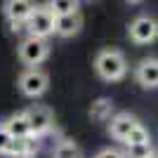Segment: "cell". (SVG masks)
<instances>
[{
  "label": "cell",
  "mask_w": 158,
  "mask_h": 158,
  "mask_svg": "<svg viewBox=\"0 0 158 158\" xmlns=\"http://www.w3.org/2000/svg\"><path fill=\"white\" fill-rule=\"evenodd\" d=\"M94 71L102 80L106 83H116V80L125 78L127 73V61L123 57V52L118 50H102L94 57Z\"/></svg>",
  "instance_id": "obj_1"
},
{
  "label": "cell",
  "mask_w": 158,
  "mask_h": 158,
  "mask_svg": "<svg viewBox=\"0 0 158 158\" xmlns=\"http://www.w3.org/2000/svg\"><path fill=\"white\" fill-rule=\"evenodd\" d=\"M54 12L47 5H35L33 12L28 14V19L24 21L28 35H35V38H50L54 33Z\"/></svg>",
  "instance_id": "obj_2"
},
{
  "label": "cell",
  "mask_w": 158,
  "mask_h": 158,
  "mask_svg": "<svg viewBox=\"0 0 158 158\" xmlns=\"http://www.w3.org/2000/svg\"><path fill=\"white\" fill-rule=\"evenodd\" d=\"M50 57V43L47 38H35L28 35L19 43V59L26 66H40Z\"/></svg>",
  "instance_id": "obj_3"
},
{
  "label": "cell",
  "mask_w": 158,
  "mask_h": 158,
  "mask_svg": "<svg viewBox=\"0 0 158 158\" xmlns=\"http://www.w3.org/2000/svg\"><path fill=\"white\" fill-rule=\"evenodd\" d=\"M130 33V40L137 43V45H151L158 40V19L151 14H142L127 26Z\"/></svg>",
  "instance_id": "obj_4"
},
{
  "label": "cell",
  "mask_w": 158,
  "mask_h": 158,
  "mask_svg": "<svg viewBox=\"0 0 158 158\" xmlns=\"http://www.w3.org/2000/svg\"><path fill=\"white\" fill-rule=\"evenodd\" d=\"M47 83H50L47 73L40 71V69H35V66H28L26 71L19 76V90H21V94H24V97H31V99L45 94Z\"/></svg>",
  "instance_id": "obj_5"
},
{
  "label": "cell",
  "mask_w": 158,
  "mask_h": 158,
  "mask_svg": "<svg viewBox=\"0 0 158 158\" xmlns=\"http://www.w3.org/2000/svg\"><path fill=\"white\" fill-rule=\"evenodd\" d=\"M24 113H26V120H28V130H31V135H35V137H43L45 132L52 130V125H54V116H52V111H50L47 106L35 104V106H28Z\"/></svg>",
  "instance_id": "obj_6"
},
{
  "label": "cell",
  "mask_w": 158,
  "mask_h": 158,
  "mask_svg": "<svg viewBox=\"0 0 158 158\" xmlns=\"http://www.w3.org/2000/svg\"><path fill=\"white\" fill-rule=\"evenodd\" d=\"M35 2L33 0H5V17L12 24V28H19L24 21L28 19V14L33 12Z\"/></svg>",
  "instance_id": "obj_7"
},
{
  "label": "cell",
  "mask_w": 158,
  "mask_h": 158,
  "mask_svg": "<svg viewBox=\"0 0 158 158\" xmlns=\"http://www.w3.org/2000/svg\"><path fill=\"white\" fill-rule=\"evenodd\" d=\"M139 120L135 118V116H130V113H113L111 118H109V132H111L113 139H118V142H125L127 135H130V130L135 125H137Z\"/></svg>",
  "instance_id": "obj_8"
},
{
  "label": "cell",
  "mask_w": 158,
  "mask_h": 158,
  "mask_svg": "<svg viewBox=\"0 0 158 158\" xmlns=\"http://www.w3.org/2000/svg\"><path fill=\"white\" fill-rule=\"evenodd\" d=\"M135 78L142 87H158V59L156 57H146L137 64L135 69Z\"/></svg>",
  "instance_id": "obj_9"
},
{
  "label": "cell",
  "mask_w": 158,
  "mask_h": 158,
  "mask_svg": "<svg viewBox=\"0 0 158 158\" xmlns=\"http://www.w3.org/2000/svg\"><path fill=\"white\" fill-rule=\"evenodd\" d=\"M83 28V14L71 12V14H59L54 19V33L59 38H73L76 33Z\"/></svg>",
  "instance_id": "obj_10"
},
{
  "label": "cell",
  "mask_w": 158,
  "mask_h": 158,
  "mask_svg": "<svg viewBox=\"0 0 158 158\" xmlns=\"http://www.w3.org/2000/svg\"><path fill=\"white\" fill-rule=\"evenodd\" d=\"M5 125V130L12 135V137H28L31 135V130H28V120H26V113H12L10 118L2 123Z\"/></svg>",
  "instance_id": "obj_11"
},
{
  "label": "cell",
  "mask_w": 158,
  "mask_h": 158,
  "mask_svg": "<svg viewBox=\"0 0 158 158\" xmlns=\"http://www.w3.org/2000/svg\"><path fill=\"white\" fill-rule=\"evenodd\" d=\"M113 113V102L106 97H99L92 102V106H90V118L92 120H109Z\"/></svg>",
  "instance_id": "obj_12"
},
{
  "label": "cell",
  "mask_w": 158,
  "mask_h": 158,
  "mask_svg": "<svg viewBox=\"0 0 158 158\" xmlns=\"http://www.w3.org/2000/svg\"><path fill=\"white\" fill-rule=\"evenodd\" d=\"M47 7L54 12V17L71 14V12H78V0H47Z\"/></svg>",
  "instance_id": "obj_13"
},
{
  "label": "cell",
  "mask_w": 158,
  "mask_h": 158,
  "mask_svg": "<svg viewBox=\"0 0 158 158\" xmlns=\"http://www.w3.org/2000/svg\"><path fill=\"white\" fill-rule=\"evenodd\" d=\"M52 158H80V149L76 142H61L57 149H54Z\"/></svg>",
  "instance_id": "obj_14"
},
{
  "label": "cell",
  "mask_w": 158,
  "mask_h": 158,
  "mask_svg": "<svg viewBox=\"0 0 158 158\" xmlns=\"http://www.w3.org/2000/svg\"><path fill=\"white\" fill-rule=\"evenodd\" d=\"M153 153L151 142H144V144H127L125 158H149Z\"/></svg>",
  "instance_id": "obj_15"
},
{
  "label": "cell",
  "mask_w": 158,
  "mask_h": 158,
  "mask_svg": "<svg viewBox=\"0 0 158 158\" xmlns=\"http://www.w3.org/2000/svg\"><path fill=\"white\" fill-rule=\"evenodd\" d=\"M144 142H151L149 130H146L142 123H137V125L130 130V135H127V139H125V144H144Z\"/></svg>",
  "instance_id": "obj_16"
},
{
  "label": "cell",
  "mask_w": 158,
  "mask_h": 158,
  "mask_svg": "<svg viewBox=\"0 0 158 158\" xmlns=\"http://www.w3.org/2000/svg\"><path fill=\"white\" fill-rule=\"evenodd\" d=\"M10 142H12V135L5 130V125H0V153H5V151H7Z\"/></svg>",
  "instance_id": "obj_17"
},
{
  "label": "cell",
  "mask_w": 158,
  "mask_h": 158,
  "mask_svg": "<svg viewBox=\"0 0 158 158\" xmlns=\"http://www.w3.org/2000/svg\"><path fill=\"white\" fill-rule=\"evenodd\" d=\"M94 158H125V153L116 151V149H102Z\"/></svg>",
  "instance_id": "obj_18"
},
{
  "label": "cell",
  "mask_w": 158,
  "mask_h": 158,
  "mask_svg": "<svg viewBox=\"0 0 158 158\" xmlns=\"http://www.w3.org/2000/svg\"><path fill=\"white\" fill-rule=\"evenodd\" d=\"M149 158H158V153H156V151H153V153H151V156H149Z\"/></svg>",
  "instance_id": "obj_19"
},
{
  "label": "cell",
  "mask_w": 158,
  "mask_h": 158,
  "mask_svg": "<svg viewBox=\"0 0 158 158\" xmlns=\"http://www.w3.org/2000/svg\"><path fill=\"white\" fill-rule=\"evenodd\" d=\"M125 2H142V0H125Z\"/></svg>",
  "instance_id": "obj_20"
}]
</instances>
